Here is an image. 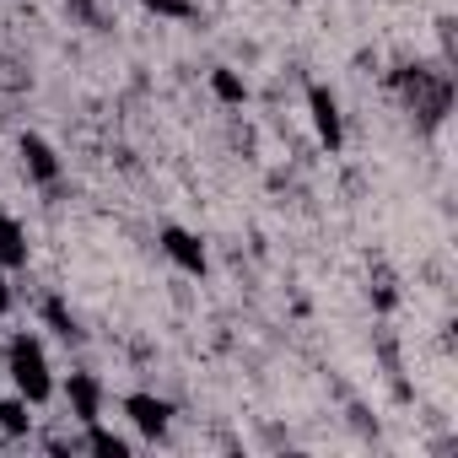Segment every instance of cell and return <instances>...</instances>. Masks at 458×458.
<instances>
[{
  "instance_id": "6",
  "label": "cell",
  "mask_w": 458,
  "mask_h": 458,
  "mask_svg": "<svg viewBox=\"0 0 458 458\" xmlns=\"http://www.w3.org/2000/svg\"><path fill=\"white\" fill-rule=\"evenodd\" d=\"M65 394H71V410L92 426L98 410H103V388H98V377H92V372H71V388H65Z\"/></svg>"
},
{
  "instance_id": "11",
  "label": "cell",
  "mask_w": 458,
  "mask_h": 458,
  "mask_svg": "<svg viewBox=\"0 0 458 458\" xmlns=\"http://www.w3.org/2000/svg\"><path fill=\"white\" fill-rule=\"evenodd\" d=\"M0 431H6V437H22V431H28V404H22V399H6V404H0Z\"/></svg>"
},
{
  "instance_id": "7",
  "label": "cell",
  "mask_w": 458,
  "mask_h": 458,
  "mask_svg": "<svg viewBox=\"0 0 458 458\" xmlns=\"http://www.w3.org/2000/svg\"><path fill=\"white\" fill-rule=\"evenodd\" d=\"M0 265H28V238H22V226L12 216H0Z\"/></svg>"
},
{
  "instance_id": "2",
  "label": "cell",
  "mask_w": 458,
  "mask_h": 458,
  "mask_svg": "<svg viewBox=\"0 0 458 458\" xmlns=\"http://www.w3.org/2000/svg\"><path fill=\"white\" fill-rule=\"evenodd\" d=\"M162 249H167V259L183 265L189 276H205V243H199L194 233H183V226H167V233H162Z\"/></svg>"
},
{
  "instance_id": "3",
  "label": "cell",
  "mask_w": 458,
  "mask_h": 458,
  "mask_svg": "<svg viewBox=\"0 0 458 458\" xmlns=\"http://www.w3.org/2000/svg\"><path fill=\"white\" fill-rule=\"evenodd\" d=\"M308 103H313V124H318V140L335 151V146L345 140V124H340V108H335L329 87H308Z\"/></svg>"
},
{
  "instance_id": "9",
  "label": "cell",
  "mask_w": 458,
  "mask_h": 458,
  "mask_svg": "<svg viewBox=\"0 0 458 458\" xmlns=\"http://www.w3.org/2000/svg\"><path fill=\"white\" fill-rule=\"evenodd\" d=\"M87 447H92V453H103V458H124V453H130V442H124V437H114V431H103L98 420H92V431H87Z\"/></svg>"
},
{
  "instance_id": "1",
  "label": "cell",
  "mask_w": 458,
  "mask_h": 458,
  "mask_svg": "<svg viewBox=\"0 0 458 458\" xmlns=\"http://www.w3.org/2000/svg\"><path fill=\"white\" fill-rule=\"evenodd\" d=\"M6 361H12V377H17V388L28 394V404H44V399L55 394V383H49V361H44V345H38L33 335H17V340L6 345Z\"/></svg>"
},
{
  "instance_id": "10",
  "label": "cell",
  "mask_w": 458,
  "mask_h": 458,
  "mask_svg": "<svg viewBox=\"0 0 458 458\" xmlns=\"http://www.w3.org/2000/svg\"><path fill=\"white\" fill-rule=\"evenodd\" d=\"M44 318H49V324H55V335H65V340H76V335H81V329H76V318H71V308H65L60 297H49V302H44Z\"/></svg>"
},
{
  "instance_id": "13",
  "label": "cell",
  "mask_w": 458,
  "mask_h": 458,
  "mask_svg": "<svg viewBox=\"0 0 458 458\" xmlns=\"http://www.w3.org/2000/svg\"><path fill=\"white\" fill-rule=\"evenodd\" d=\"M12 308V286H6V276H0V313Z\"/></svg>"
},
{
  "instance_id": "4",
  "label": "cell",
  "mask_w": 458,
  "mask_h": 458,
  "mask_svg": "<svg viewBox=\"0 0 458 458\" xmlns=\"http://www.w3.org/2000/svg\"><path fill=\"white\" fill-rule=\"evenodd\" d=\"M124 415H130V420H135V426H140L146 437H162V431H167V415H173V410H167V404H162L157 394H130V399H124Z\"/></svg>"
},
{
  "instance_id": "12",
  "label": "cell",
  "mask_w": 458,
  "mask_h": 458,
  "mask_svg": "<svg viewBox=\"0 0 458 458\" xmlns=\"http://www.w3.org/2000/svg\"><path fill=\"white\" fill-rule=\"evenodd\" d=\"M140 6H151L157 17H178V22H183V17H194L189 0H140Z\"/></svg>"
},
{
  "instance_id": "8",
  "label": "cell",
  "mask_w": 458,
  "mask_h": 458,
  "mask_svg": "<svg viewBox=\"0 0 458 458\" xmlns=\"http://www.w3.org/2000/svg\"><path fill=\"white\" fill-rule=\"evenodd\" d=\"M210 92H216L221 103H243V98H249V87H243L238 71H210Z\"/></svg>"
},
{
  "instance_id": "5",
  "label": "cell",
  "mask_w": 458,
  "mask_h": 458,
  "mask_svg": "<svg viewBox=\"0 0 458 458\" xmlns=\"http://www.w3.org/2000/svg\"><path fill=\"white\" fill-rule=\"evenodd\" d=\"M22 162H28V173H33L38 183H55V178H60V157H55V146L38 140V135H22Z\"/></svg>"
}]
</instances>
